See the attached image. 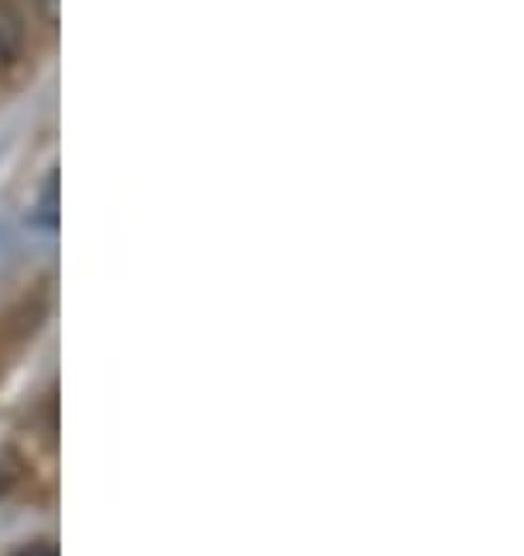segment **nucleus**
I'll list each match as a JSON object with an SVG mask.
<instances>
[{
	"label": "nucleus",
	"instance_id": "obj_1",
	"mask_svg": "<svg viewBox=\"0 0 524 556\" xmlns=\"http://www.w3.org/2000/svg\"><path fill=\"white\" fill-rule=\"evenodd\" d=\"M57 192H61V182H57V174H48V178H42V188H38L34 211H28V220H34L38 229H48V235L61 225V215H57Z\"/></svg>",
	"mask_w": 524,
	"mask_h": 556
},
{
	"label": "nucleus",
	"instance_id": "obj_2",
	"mask_svg": "<svg viewBox=\"0 0 524 556\" xmlns=\"http://www.w3.org/2000/svg\"><path fill=\"white\" fill-rule=\"evenodd\" d=\"M14 556H57L52 543H34V547H24V552H14Z\"/></svg>",
	"mask_w": 524,
	"mask_h": 556
},
{
	"label": "nucleus",
	"instance_id": "obj_3",
	"mask_svg": "<svg viewBox=\"0 0 524 556\" xmlns=\"http://www.w3.org/2000/svg\"><path fill=\"white\" fill-rule=\"evenodd\" d=\"M38 10L42 14H57V0H38Z\"/></svg>",
	"mask_w": 524,
	"mask_h": 556
}]
</instances>
